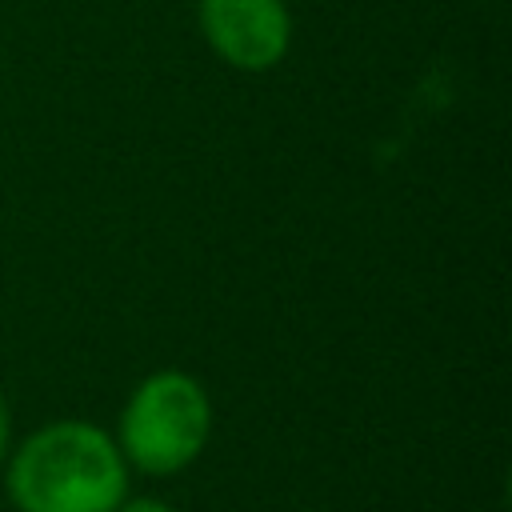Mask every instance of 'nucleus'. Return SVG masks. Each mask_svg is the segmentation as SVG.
<instances>
[{
    "mask_svg": "<svg viewBox=\"0 0 512 512\" xmlns=\"http://www.w3.org/2000/svg\"><path fill=\"white\" fill-rule=\"evenodd\" d=\"M116 512H180V508L160 500V496H124Z\"/></svg>",
    "mask_w": 512,
    "mask_h": 512,
    "instance_id": "4",
    "label": "nucleus"
},
{
    "mask_svg": "<svg viewBox=\"0 0 512 512\" xmlns=\"http://www.w3.org/2000/svg\"><path fill=\"white\" fill-rule=\"evenodd\" d=\"M116 448L144 476H176L204 452L212 436V400L184 368L148 372L124 400Z\"/></svg>",
    "mask_w": 512,
    "mask_h": 512,
    "instance_id": "2",
    "label": "nucleus"
},
{
    "mask_svg": "<svg viewBox=\"0 0 512 512\" xmlns=\"http://www.w3.org/2000/svg\"><path fill=\"white\" fill-rule=\"evenodd\" d=\"M4 488L16 512H116L128 496V460L100 424L52 420L8 452Z\"/></svg>",
    "mask_w": 512,
    "mask_h": 512,
    "instance_id": "1",
    "label": "nucleus"
},
{
    "mask_svg": "<svg viewBox=\"0 0 512 512\" xmlns=\"http://www.w3.org/2000/svg\"><path fill=\"white\" fill-rule=\"evenodd\" d=\"M196 20L208 48L240 72L276 68L292 44L284 0H196Z\"/></svg>",
    "mask_w": 512,
    "mask_h": 512,
    "instance_id": "3",
    "label": "nucleus"
},
{
    "mask_svg": "<svg viewBox=\"0 0 512 512\" xmlns=\"http://www.w3.org/2000/svg\"><path fill=\"white\" fill-rule=\"evenodd\" d=\"M12 452V408H8V396L0 392V468Z\"/></svg>",
    "mask_w": 512,
    "mask_h": 512,
    "instance_id": "5",
    "label": "nucleus"
}]
</instances>
